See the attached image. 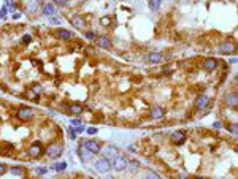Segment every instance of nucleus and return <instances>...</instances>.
I'll return each instance as SVG.
<instances>
[{"label": "nucleus", "instance_id": "nucleus-1", "mask_svg": "<svg viewBox=\"0 0 238 179\" xmlns=\"http://www.w3.org/2000/svg\"><path fill=\"white\" fill-rule=\"evenodd\" d=\"M16 117L21 119V121H30V119H34V109L22 106L16 111Z\"/></svg>", "mask_w": 238, "mask_h": 179}, {"label": "nucleus", "instance_id": "nucleus-2", "mask_svg": "<svg viewBox=\"0 0 238 179\" xmlns=\"http://www.w3.org/2000/svg\"><path fill=\"white\" fill-rule=\"evenodd\" d=\"M46 154H48L51 159H57V157H61V155H62V146H61V144H56V143L49 144V146H48V149H46Z\"/></svg>", "mask_w": 238, "mask_h": 179}, {"label": "nucleus", "instance_id": "nucleus-3", "mask_svg": "<svg viewBox=\"0 0 238 179\" xmlns=\"http://www.w3.org/2000/svg\"><path fill=\"white\" fill-rule=\"evenodd\" d=\"M95 170H97L99 173H108L110 170H111V163H110L108 159H100L95 162Z\"/></svg>", "mask_w": 238, "mask_h": 179}, {"label": "nucleus", "instance_id": "nucleus-4", "mask_svg": "<svg viewBox=\"0 0 238 179\" xmlns=\"http://www.w3.org/2000/svg\"><path fill=\"white\" fill-rule=\"evenodd\" d=\"M127 165H129V160L121 157V155H116V157H113V167L118 170V171H122Z\"/></svg>", "mask_w": 238, "mask_h": 179}, {"label": "nucleus", "instance_id": "nucleus-5", "mask_svg": "<svg viewBox=\"0 0 238 179\" xmlns=\"http://www.w3.org/2000/svg\"><path fill=\"white\" fill-rule=\"evenodd\" d=\"M219 51H221L222 54H230V52L235 51V44H233L230 40H226V41H222V43H221Z\"/></svg>", "mask_w": 238, "mask_h": 179}, {"label": "nucleus", "instance_id": "nucleus-6", "mask_svg": "<svg viewBox=\"0 0 238 179\" xmlns=\"http://www.w3.org/2000/svg\"><path fill=\"white\" fill-rule=\"evenodd\" d=\"M170 140L173 141L175 144H183L186 141V133L180 130V132H173L172 135H170Z\"/></svg>", "mask_w": 238, "mask_h": 179}, {"label": "nucleus", "instance_id": "nucleus-7", "mask_svg": "<svg viewBox=\"0 0 238 179\" xmlns=\"http://www.w3.org/2000/svg\"><path fill=\"white\" fill-rule=\"evenodd\" d=\"M29 154H30V157H40L42 155V146H40L38 141H34L30 146V149H29Z\"/></svg>", "mask_w": 238, "mask_h": 179}, {"label": "nucleus", "instance_id": "nucleus-8", "mask_svg": "<svg viewBox=\"0 0 238 179\" xmlns=\"http://www.w3.org/2000/svg\"><path fill=\"white\" fill-rule=\"evenodd\" d=\"M84 146L91 151V154H99L100 152V144L97 143V141H92V140H89V141H86Z\"/></svg>", "mask_w": 238, "mask_h": 179}, {"label": "nucleus", "instance_id": "nucleus-9", "mask_svg": "<svg viewBox=\"0 0 238 179\" xmlns=\"http://www.w3.org/2000/svg\"><path fill=\"white\" fill-rule=\"evenodd\" d=\"M208 102H210V100H208V97H207V95H199V98H197V102H195V108L197 109H203L205 106H208Z\"/></svg>", "mask_w": 238, "mask_h": 179}, {"label": "nucleus", "instance_id": "nucleus-10", "mask_svg": "<svg viewBox=\"0 0 238 179\" xmlns=\"http://www.w3.org/2000/svg\"><path fill=\"white\" fill-rule=\"evenodd\" d=\"M165 116V111H164L162 106H153V109H151V117L154 119H161Z\"/></svg>", "mask_w": 238, "mask_h": 179}, {"label": "nucleus", "instance_id": "nucleus-11", "mask_svg": "<svg viewBox=\"0 0 238 179\" xmlns=\"http://www.w3.org/2000/svg\"><path fill=\"white\" fill-rule=\"evenodd\" d=\"M78 152H80V157H81V160H83V162H86V160L91 157V151L86 148L84 144H80V149H78Z\"/></svg>", "mask_w": 238, "mask_h": 179}, {"label": "nucleus", "instance_id": "nucleus-12", "mask_svg": "<svg viewBox=\"0 0 238 179\" xmlns=\"http://www.w3.org/2000/svg\"><path fill=\"white\" fill-rule=\"evenodd\" d=\"M203 67H205V70L211 71V70H214V68L218 67V60L213 59V57H210V59H207V60L203 62Z\"/></svg>", "mask_w": 238, "mask_h": 179}, {"label": "nucleus", "instance_id": "nucleus-13", "mask_svg": "<svg viewBox=\"0 0 238 179\" xmlns=\"http://www.w3.org/2000/svg\"><path fill=\"white\" fill-rule=\"evenodd\" d=\"M227 105H230L232 108H237V103H238V97H237V92H232L227 95Z\"/></svg>", "mask_w": 238, "mask_h": 179}, {"label": "nucleus", "instance_id": "nucleus-14", "mask_svg": "<svg viewBox=\"0 0 238 179\" xmlns=\"http://www.w3.org/2000/svg\"><path fill=\"white\" fill-rule=\"evenodd\" d=\"M43 15H45V16L56 15V10H54V5H53V3H46V5L43 7Z\"/></svg>", "mask_w": 238, "mask_h": 179}, {"label": "nucleus", "instance_id": "nucleus-15", "mask_svg": "<svg viewBox=\"0 0 238 179\" xmlns=\"http://www.w3.org/2000/svg\"><path fill=\"white\" fill-rule=\"evenodd\" d=\"M103 152H105V155H107V157H116L118 155V149L116 148H113V146H108V148H105L103 149Z\"/></svg>", "mask_w": 238, "mask_h": 179}, {"label": "nucleus", "instance_id": "nucleus-16", "mask_svg": "<svg viewBox=\"0 0 238 179\" xmlns=\"http://www.w3.org/2000/svg\"><path fill=\"white\" fill-rule=\"evenodd\" d=\"M57 36L61 40H70L72 38V32H68V30H64V29H61V30H57Z\"/></svg>", "mask_w": 238, "mask_h": 179}, {"label": "nucleus", "instance_id": "nucleus-17", "mask_svg": "<svg viewBox=\"0 0 238 179\" xmlns=\"http://www.w3.org/2000/svg\"><path fill=\"white\" fill-rule=\"evenodd\" d=\"M99 44L100 46H102L103 49H110V46H111V44H110V40H108V36H99Z\"/></svg>", "mask_w": 238, "mask_h": 179}, {"label": "nucleus", "instance_id": "nucleus-18", "mask_svg": "<svg viewBox=\"0 0 238 179\" xmlns=\"http://www.w3.org/2000/svg\"><path fill=\"white\" fill-rule=\"evenodd\" d=\"M70 111L73 114H81V113H83V106H81L80 103H72L70 105Z\"/></svg>", "mask_w": 238, "mask_h": 179}, {"label": "nucleus", "instance_id": "nucleus-19", "mask_svg": "<svg viewBox=\"0 0 238 179\" xmlns=\"http://www.w3.org/2000/svg\"><path fill=\"white\" fill-rule=\"evenodd\" d=\"M149 60L151 62H161L162 60V54L161 52H151L149 54Z\"/></svg>", "mask_w": 238, "mask_h": 179}, {"label": "nucleus", "instance_id": "nucleus-20", "mask_svg": "<svg viewBox=\"0 0 238 179\" xmlns=\"http://www.w3.org/2000/svg\"><path fill=\"white\" fill-rule=\"evenodd\" d=\"M53 170H56V171H65V168H67V163L65 162H61V163H57V165H54V167H51Z\"/></svg>", "mask_w": 238, "mask_h": 179}, {"label": "nucleus", "instance_id": "nucleus-21", "mask_svg": "<svg viewBox=\"0 0 238 179\" xmlns=\"http://www.w3.org/2000/svg\"><path fill=\"white\" fill-rule=\"evenodd\" d=\"M161 5V0H149V8L151 10H157Z\"/></svg>", "mask_w": 238, "mask_h": 179}, {"label": "nucleus", "instance_id": "nucleus-22", "mask_svg": "<svg viewBox=\"0 0 238 179\" xmlns=\"http://www.w3.org/2000/svg\"><path fill=\"white\" fill-rule=\"evenodd\" d=\"M73 24L78 25V27H84V21L81 19L80 16H76V17H73Z\"/></svg>", "mask_w": 238, "mask_h": 179}, {"label": "nucleus", "instance_id": "nucleus-23", "mask_svg": "<svg viewBox=\"0 0 238 179\" xmlns=\"http://www.w3.org/2000/svg\"><path fill=\"white\" fill-rule=\"evenodd\" d=\"M68 133H70V138L72 140H76V128L70 127V128H68Z\"/></svg>", "mask_w": 238, "mask_h": 179}, {"label": "nucleus", "instance_id": "nucleus-24", "mask_svg": "<svg viewBox=\"0 0 238 179\" xmlns=\"http://www.w3.org/2000/svg\"><path fill=\"white\" fill-rule=\"evenodd\" d=\"M11 173H13V174H22V170H21L19 167H13V168H11Z\"/></svg>", "mask_w": 238, "mask_h": 179}, {"label": "nucleus", "instance_id": "nucleus-25", "mask_svg": "<svg viewBox=\"0 0 238 179\" xmlns=\"http://www.w3.org/2000/svg\"><path fill=\"white\" fill-rule=\"evenodd\" d=\"M30 41H32V36H30V35H24V36H22V43L29 44Z\"/></svg>", "mask_w": 238, "mask_h": 179}, {"label": "nucleus", "instance_id": "nucleus-26", "mask_svg": "<svg viewBox=\"0 0 238 179\" xmlns=\"http://www.w3.org/2000/svg\"><path fill=\"white\" fill-rule=\"evenodd\" d=\"M7 10H8V8H7V7H3V8H2V10H0V19H3V17H5V16H7Z\"/></svg>", "mask_w": 238, "mask_h": 179}, {"label": "nucleus", "instance_id": "nucleus-27", "mask_svg": "<svg viewBox=\"0 0 238 179\" xmlns=\"http://www.w3.org/2000/svg\"><path fill=\"white\" fill-rule=\"evenodd\" d=\"M72 125H73V127L81 125V121H80V119H72Z\"/></svg>", "mask_w": 238, "mask_h": 179}, {"label": "nucleus", "instance_id": "nucleus-28", "mask_svg": "<svg viewBox=\"0 0 238 179\" xmlns=\"http://www.w3.org/2000/svg\"><path fill=\"white\" fill-rule=\"evenodd\" d=\"M88 135H95V133H97V128H94V127H91V128H88Z\"/></svg>", "mask_w": 238, "mask_h": 179}, {"label": "nucleus", "instance_id": "nucleus-29", "mask_svg": "<svg viewBox=\"0 0 238 179\" xmlns=\"http://www.w3.org/2000/svg\"><path fill=\"white\" fill-rule=\"evenodd\" d=\"M54 2H56L59 7H65L67 5V0H54Z\"/></svg>", "mask_w": 238, "mask_h": 179}, {"label": "nucleus", "instance_id": "nucleus-30", "mask_svg": "<svg viewBox=\"0 0 238 179\" xmlns=\"http://www.w3.org/2000/svg\"><path fill=\"white\" fill-rule=\"evenodd\" d=\"M7 171V165H3V163H0V174H3Z\"/></svg>", "mask_w": 238, "mask_h": 179}, {"label": "nucleus", "instance_id": "nucleus-31", "mask_svg": "<svg viewBox=\"0 0 238 179\" xmlns=\"http://www.w3.org/2000/svg\"><path fill=\"white\" fill-rule=\"evenodd\" d=\"M129 165H132V168H134V170H137V168H138V162H135V160H134V162H129Z\"/></svg>", "mask_w": 238, "mask_h": 179}, {"label": "nucleus", "instance_id": "nucleus-32", "mask_svg": "<svg viewBox=\"0 0 238 179\" xmlns=\"http://www.w3.org/2000/svg\"><path fill=\"white\" fill-rule=\"evenodd\" d=\"M86 38H88V40H92V38H94V33H92V32H86Z\"/></svg>", "mask_w": 238, "mask_h": 179}, {"label": "nucleus", "instance_id": "nucleus-33", "mask_svg": "<svg viewBox=\"0 0 238 179\" xmlns=\"http://www.w3.org/2000/svg\"><path fill=\"white\" fill-rule=\"evenodd\" d=\"M45 173H46L45 168H37V174H45Z\"/></svg>", "mask_w": 238, "mask_h": 179}, {"label": "nucleus", "instance_id": "nucleus-34", "mask_svg": "<svg viewBox=\"0 0 238 179\" xmlns=\"http://www.w3.org/2000/svg\"><path fill=\"white\" fill-rule=\"evenodd\" d=\"M230 132H232V133H237V124H232V125H230Z\"/></svg>", "mask_w": 238, "mask_h": 179}, {"label": "nucleus", "instance_id": "nucleus-35", "mask_svg": "<svg viewBox=\"0 0 238 179\" xmlns=\"http://www.w3.org/2000/svg\"><path fill=\"white\" fill-rule=\"evenodd\" d=\"M34 92L40 94V92H42V87H40V86H35V87H34Z\"/></svg>", "mask_w": 238, "mask_h": 179}, {"label": "nucleus", "instance_id": "nucleus-36", "mask_svg": "<svg viewBox=\"0 0 238 179\" xmlns=\"http://www.w3.org/2000/svg\"><path fill=\"white\" fill-rule=\"evenodd\" d=\"M81 132H84V127H83V125H78V128H76V133H81Z\"/></svg>", "mask_w": 238, "mask_h": 179}, {"label": "nucleus", "instance_id": "nucleus-37", "mask_svg": "<svg viewBox=\"0 0 238 179\" xmlns=\"http://www.w3.org/2000/svg\"><path fill=\"white\" fill-rule=\"evenodd\" d=\"M221 127H222L221 122H214V128H221Z\"/></svg>", "mask_w": 238, "mask_h": 179}, {"label": "nucleus", "instance_id": "nucleus-38", "mask_svg": "<svg viewBox=\"0 0 238 179\" xmlns=\"http://www.w3.org/2000/svg\"><path fill=\"white\" fill-rule=\"evenodd\" d=\"M51 22H53V24H59V19H56V17H51Z\"/></svg>", "mask_w": 238, "mask_h": 179}]
</instances>
